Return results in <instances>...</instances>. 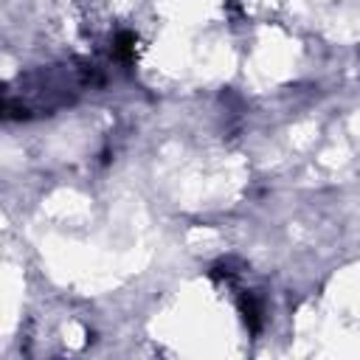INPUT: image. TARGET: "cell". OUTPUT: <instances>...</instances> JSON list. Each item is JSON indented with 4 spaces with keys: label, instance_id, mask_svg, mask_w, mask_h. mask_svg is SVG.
I'll return each instance as SVG.
<instances>
[{
    "label": "cell",
    "instance_id": "obj_1",
    "mask_svg": "<svg viewBox=\"0 0 360 360\" xmlns=\"http://www.w3.org/2000/svg\"><path fill=\"white\" fill-rule=\"evenodd\" d=\"M132 34H121V39H118V48H115V53L121 56V59H129L132 56Z\"/></svg>",
    "mask_w": 360,
    "mask_h": 360
}]
</instances>
